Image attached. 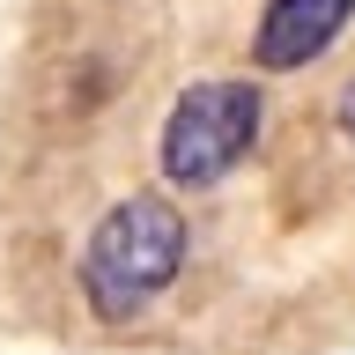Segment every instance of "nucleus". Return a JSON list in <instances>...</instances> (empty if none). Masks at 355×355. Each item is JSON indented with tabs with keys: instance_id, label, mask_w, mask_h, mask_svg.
I'll return each mask as SVG.
<instances>
[{
	"instance_id": "obj_4",
	"label": "nucleus",
	"mask_w": 355,
	"mask_h": 355,
	"mask_svg": "<svg viewBox=\"0 0 355 355\" xmlns=\"http://www.w3.org/2000/svg\"><path fill=\"white\" fill-rule=\"evenodd\" d=\"M333 126H340V141L355 148V74L340 82V96H333Z\"/></svg>"
},
{
	"instance_id": "obj_2",
	"label": "nucleus",
	"mask_w": 355,
	"mask_h": 355,
	"mask_svg": "<svg viewBox=\"0 0 355 355\" xmlns=\"http://www.w3.org/2000/svg\"><path fill=\"white\" fill-rule=\"evenodd\" d=\"M266 133V96L244 74H200L178 89L163 111V141H155V171L171 193H215Z\"/></svg>"
},
{
	"instance_id": "obj_3",
	"label": "nucleus",
	"mask_w": 355,
	"mask_h": 355,
	"mask_svg": "<svg viewBox=\"0 0 355 355\" xmlns=\"http://www.w3.org/2000/svg\"><path fill=\"white\" fill-rule=\"evenodd\" d=\"M355 22V0H266L252 30V67L259 74H304L340 44Z\"/></svg>"
},
{
	"instance_id": "obj_1",
	"label": "nucleus",
	"mask_w": 355,
	"mask_h": 355,
	"mask_svg": "<svg viewBox=\"0 0 355 355\" xmlns=\"http://www.w3.org/2000/svg\"><path fill=\"white\" fill-rule=\"evenodd\" d=\"M185 252H193V222L178 215V200L171 193H126V200H111L96 215V230L82 237L74 282H82L96 318L126 326L185 274Z\"/></svg>"
}]
</instances>
